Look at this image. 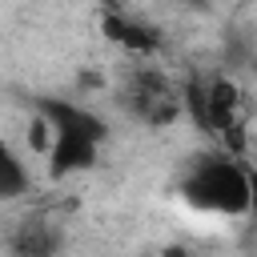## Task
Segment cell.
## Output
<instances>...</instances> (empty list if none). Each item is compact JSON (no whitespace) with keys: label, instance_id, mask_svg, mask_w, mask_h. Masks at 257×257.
<instances>
[{"label":"cell","instance_id":"cell-9","mask_svg":"<svg viewBox=\"0 0 257 257\" xmlns=\"http://www.w3.org/2000/svg\"><path fill=\"white\" fill-rule=\"evenodd\" d=\"M249 193H253V209L249 213H257V169H249Z\"/></svg>","mask_w":257,"mask_h":257},{"label":"cell","instance_id":"cell-2","mask_svg":"<svg viewBox=\"0 0 257 257\" xmlns=\"http://www.w3.org/2000/svg\"><path fill=\"white\" fill-rule=\"evenodd\" d=\"M181 197L201 209V213H221V217H241L253 209V193H249V169L241 165V157L221 153H201L189 161L185 177H181Z\"/></svg>","mask_w":257,"mask_h":257},{"label":"cell","instance_id":"cell-6","mask_svg":"<svg viewBox=\"0 0 257 257\" xmlns=\"http://www.w3.org/2000/svg\"><path fill=\"white\" fill-rule=\"evenodd\" d=\"M104 36H108L112 44L128 48V52H157V44H161V36H157L149 24H141V20H133V16H116V12L104 16Z\"/></svg>","mask_w":257,"mask_h":257},{"label":"cell","instance_id":"cell-1","mask_svg":"<svg viewBox=\"0 0 257 257\" xmlns=\"http://www.w3.org/2000/svg\"><path fill=\"white\" fill-rule=\"evenodd\" d=\"M36 112L48 124V177L52 181L88 173L100 161V149L108 141V124L96 112H88L84 104L64 100V96L36 100Z\"/></svg>","mask_w":257,"mask_h":257},{"label":"cell","instance_id":"cell-7","mask_svg":"<svg viewBox=\"0 0 257 257\" xmlns=\"http://www.w3.org/2000/svg\"><path fill=\"white\" fill-rule=\"evenodd\" d=\"M28 185H32V177H28L24 157L0 137V201H16V197H24Z\"/></svg>","mask_w":257,"mask_h":257},{"label":"cell","instance_id":"cell-3","mask_svg":"<svg viewBox=\"0 0 257 257\" xmlns=\"http://www.w3.org/2000/svg\"><path fill=\"white\" fill-rule=\"evenodd\" d=\"M205 133H213L221 141V149L229 157H245V116H241V96L233 88V80L217 76L205 84V120H201Z\"/></svg>","mask_w":257,"mask_h":257},{"label":"cell","instance_id":"cell-8","mask_svg":"<svg viewBox=\"0 0 257 257\" xmlns=\"http://www.w3.org/2000/svg\"><path fill=\"white\" fill-rule=\"evenodd\" d=\"M149 257H193L185 245H165V249H157V253H149Z\"/></svg>","mask_w":257,"mask_h":257},{"label":"cell","instance_id":"cell-5","mask_svg":"<svg viewBox=\"0 0 257 257\" xmlns=\"http://www.w3.org/2000/svg\"><path fill=\"white\" fill-rule=\"evenodd\" d=\"M56 245H60V233L48 221H40V217L20 221L16 233H12V253L16 257H52Z\"/></svg>","mask_w":257,"mask_h":257},{"label":"cell","instance_id":"cell-4","mask_svg":"<svg viewBox=\"0 0 257 257\" xmlns=\"http://www.w3.org/2000/svg\"><path fill=\"white\" fill-rule=\"evenodd\" d=\"M181 104L185 100L177 96V88L165 76H157V72H137L128 80V88H124V108L137 120H145V124H169V120H177Z\"/></svg>","mask_w":257,"mask_h":257}]
</instances>
